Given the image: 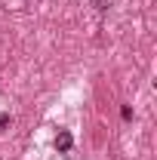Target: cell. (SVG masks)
Instances as JSON below:
<instances>
[{
  "mask_svg": "<svg viewBox=\"0 0 157 160\" xmlns=\"http://www.w3.org/2000/svg\"><path fill=\"white\" fill-rule=\"evenodd\" d=\"M53 145H56L62 154H65V151H71V145H74V136H71L68 129H59V136L53 139Z\"/></svg>",
  "mask_w": 157,
  "mask_h": 160,
  "instance_id": "1",
  "label": "cell"
},
{
  "mask_svg": "<svg viewBox=\"0 0 157 160\" xmlns=\"http://www.w3.org/2000/svg\"><path fill=\"white\" fill-rule=\"evenodd\" d=\"M93 6H96L99 12H108V6H111V0H89Z\"/></svg>",
  "mask_w": 157,
  "mask_h": 160,
  "instance_id": "2",
  "label": "cell"
},
{
  "mask_svg": "<svg viewBox=\"0 0 157 160\" xmlns=\"http://www.w3.org/2000/svg\"><path fill=\"white\" fill-rule=\"evenodd\" d=\"M9 123H13V117H9V114H6V111H0V129H6V126H9Z\"/></svg>",
  "mask_w": 157,
  "mask_h": 160,
  "instance_id": "3",
  "label": "cell"
},
{
  "mask_svg": "<svg viewBox=\"0 0 157 160\" xmlns=\"http://www.w3.org/2000/svg\"><path fill=\"white\" fill-rule=\"evenodd\" d=\"M120 117H123V120H133V108H129V105H123V108H120Z\"/></svg>",
  "mask_w": 157,
  "mask_h": 160,
  "instance_id": "4",
  "label": "cell"
}]
</instances>
